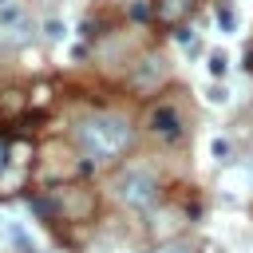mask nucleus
<instances>
[{"label":"nucleus","instance_id":"nucleus-8","mask_svg":"<svg viewBox=\"0 0 253 253\" xmlns=\"http://www.w3.org/2000/svg\"><path fill=\"white\" fill-rule=\"evenodd\" d=\"M225 71H229V55H225V51H210V75L221 79Z\"/></svg>","mask_w":253,"mask_h":253},{"label":"nucleus","instance_id":"nucleus-13","mask_svg":"<svg viewBox=\"0 0 253 253\" xmlns=\"http://www.w3.org/2000/svg\"><path fill=\"white\" fill-rule=\"evenodd\" d=\"M0 4H8V0H0Z\"/></svg>","mask_w":253,"mask_h":253},{"label":"nucleus","instance_id":"nucleus-12","mask_svg":"<svg viewBox=\"0 0 253 253\" xmlns=\"http://www.w3.org/2000/svg\"><path fill=\"white\" fill-rule=\"evenodd\" d=\"M16 253H36V245H20V249H16Z\"/></svg>","mask_w":253,"mask_h":253},{"label":"nucleus","instance_id":"nucleus-3","mask_svg":"<svg viewBox=\"0 0 253 253\" xmlns=\"http://www.w3.org/2000/svg\"><path fill=\"white\" fill-rule=\"evenodd\" d=\"M162 79H166V59L162 55H142V63L130 71V87L134 91H158Z\"/></svg>","mask_w":253,"mask_h":253},{"label":"nucleus","instance_id":"nucleus-7","mask_svg":"<svg viewBox=\"0 0 253 253\" xmlns=\"http://www.w3.org/2000/svg\"><path fill=\"white\" fill-rule=\"evenodd\" d=\"M178 43H182V51H186V55H198V51H202V40H198L190 28H178Z\"/></svg>","mask_w":253,"mask_h":253},{"label":"nucleus","instance_id":"nucleus-6","mask_svg":"<svg viewBox=\"0 0 253 253\" xmlns=\"http://www.w3.org/2000/svg\"><path fill=\"white\" fill-rule=\"evenodd\" d=\"M213 16H217V28H221V32H233V28H237V16H233V8H229V0H221Z\"/></svg>","mask_w":253,"mask_h":253},{"label":"nucleus","instance_id":"nucleus-5","mask_svg":"<svg viewBox=\"0 0 253 253\" xmlns=\"http://www.w3.org/2000/svg\"><path fill=\"white\" fill-rule=\"evenodd\" d=\"M194 12V0H154V20L162 28H182Z\"/></svg>","mask_w":253,"mask_h":253},{"label":"nucleus","instance_id":"nucleus-1","mask_svg":"<svg viewBox=\"0 0 253 253\" xmlns=\"http://www.w3.org/2000/svg\"><path fill=\"white\" fill-rule=\"evenodd\" d=\"M75 146L83 150V158L91 162H119L130 146H134V123L119 111H95L87 119H79L75 126Z\"/></svg>","mask_w":253,"mask_h":253},{"label":"nucleus","instance_id":"nucleus-10","mask_svg":"<svg viewBox=\"0 0 253 253\" xmlns=\"http://www.w3.org/2000/svg\"><path fill=\"white\" fill-rule=\"evenodd\" d=\"M229 154V142L225 138H213V158H225Z\"/></svg>","mask_w":253,"mask_h":253},{"label":"nucleus","instance_id":"nucleus-4","mask_svg":"<svg viewBox=\"0 0 253 253\" xmlns=\"http://www.w3.org/2000/svg\"><path fill=\"white\" fill-rule=\"evenodd\" d=\"M150 134H158L162 142H178L182 138V119H178V111L170 103H162V107L150 111Z\"/></svg>","mask_w":253,"mask_h":253},{"label":"nucleus","instance_id":"nucleus-2","mask_svg":"<svg viewBox=\"0 0 253 253\" xmlns=\"http://www.w3.org/2000/svg\"><path fill=\"white\" fill-rule=\"evenodd\" d=\"M111 190H115V198H119L126 210H150V206L158 202V194H162L158 178H154L150 170H142V166H126V170H119Z\"/></svg>","mask_w":253,"mask_h":253},{"label":"nucleus","instance_id":"nucleus-11","mask_svg":"<svg viewBox=\"0 0 253 253\" xmlns=\"http://www.w3.org/2000/svg\"><path fill=\"white\" fill-rule=\"evenodd\" d=\"M210 99H213V103H225L229 95H225V87H213V91H210Z\"/></svg>","mask_w":253,"mask_h":253},{"label":"nucleus","instance_id":"nucleus-9","mask_svg":"<svg viewBox=\"0 0 253 253\" xmlns=\"http://www.w3.org/2000/svg\"><path fill=\"white\" fill-rule=\"evenodd\" d=\"M8 158H12V146H8V138L0 134V178H4V170H8Z\"/></svg>","mask_w":253,"mask_h":253}]
</instances>
